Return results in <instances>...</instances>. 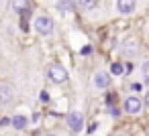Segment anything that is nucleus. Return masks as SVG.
Listing matches in <instances>:
<instances>
[{"label":"nucleus","instance_id":"f257e3e1","mask_svg":"<svg viewBox=\"0 0 149 136\" xmlns=\"http://www.w3.org/2000/svg\"><path fill=\"white\" fill-rule=\"evenodd\" d=\"M35 31L39 35H51L53 31V21L49 16H37L35 19Z\"/></svg>","mask_w":149,"mask_h":136},{"label":"nucleus","instance_id":"f03ea898","mask_svg":"<svg viewBox=\"0 0 149 136\" xmlns=\"http://www.w3.org/2000/svg\"><path fill=\"white\" fill-rule=\"evenodd\" d=\"M47 73H49V79H51L53 83H63V81L68 79V71H65V67H61V65H51Z\"/></svg>","mask_w":149,"mask_h":136},{"label":"nucleus","instance_id":"7ed1b4c3","mask_svg":"<svg viewBox=\"0 0 149 136\" xmlns=\"http://www.w3.org/2000/svg\"><path fill=\"white\" fill-rule=\"evenodd\" d=\"M68 124H70V128L74 130V132H82V126H84V114L82 112H72L70 116H68Z\"/></svg>","mask_w":149,"mask_h":136},{"label":"nucleus","instance_id":"20e7f679","mask_svg":"<svg viewBox=\"0 0 149 136\" xmlns=\"http://www.w3.org/2000/svg\"><path fill=\"white\" fill-rule=\"evenodd\" d=\"M141 108H143V104H141V100H139L137 95H129V98L125 100V110H127L129 114H139Z\"/></svg>","mask_w":149,"mask_h":136},{"label":"nucleus","instance_id":"39448f33","mask_svg":"<svg viewBox=\"0 0 149 136\" xmlns=\"http://www.w3.org/2000/svg\"><path fill=\"white\" fill-rule=\"evenodd\" d=\"M108 85H110V75L104 73V71H98L94 75V87L96 89H106Z\"/></svg>","mask_w":149,"mask_h":136},{"label":"nucleus","instance_id":"423d86ee","mask_svg":"<svg viewBox=\"0 0 149 136\" xmlns=\"http://www.w3.org/2000/svg\"><path fill=\"white\" fill-rule=\"evenodd\" d=\"M15 95V89L10 83H0V104H8Z\"/></svg>","mask_w":149,"mask_h":136},{"label":"nucleus","instance_id":"0eeeda50","mask_svg":"<svg viewBox=\"0 0 149 136\" xmlns=\"http://www.w3.org/2000/svg\"><path fill=\"white\" fill-rule=\"evenodd\" d=\"M116 8L120 14H131L135 10V0H116Z\"/></svg>","mask_w":149,"mask_h":136},{"label":"nucleus","instance_id":"6e6552de","mask_svg":"<svg viewBox=\"0 0 149 136\" xmlns=\"http://www.w3.org/2000/svg\"><path fill=\"white\" fill-rule=\"evenodd\" d=\"M13 8L21 14H25L29 10V0H13Z\"/></svg>","mask_w":149,"mask_h":136},{"label":"nucleus","instance_id":"1a4fd4ad","mask_svg":"<svg viewBox=\"0 0 149 136\" xmlns=\"http://www.w3.org/2000/svg\"><path fill=\"white\" fill-rule=\"evenodd\" d=\"M13 126H15L17 130H23V128L27 126V118H25V116H15V118H13Z\"/></svg>","mask_w":149,"mask_h":136},{"label":"nucleus","instance_id":"9d476101","mask_svg":"<svg viewBox=\"0 0 149 136\" xmlns=\"http://www.w3.org/2000/svg\"><path fill=\"white\" fill-rule=\"evenodd\" d=\"M125 53L127 55H135L137 53V43L135 41H127L125 43Z\"/></svg>","mask_w":149,"mask_h":136},{"label":"nucleus","instance_id":"9b49d317","mask_svg":"<svg viewBox=\"0 0 149 136\" xmlns=\"http://www.w3.org/2000/svg\"><path fill=\"white\" fill-rule=\"evenodd\" d=\"M110 73L112 75H123L125 73V65L123 63H112L110 65Z\"/></svg>","mask_w":149,"mask_h":136},{"label":"nucleus","instance_id":"f8f14e48","mask_svg":"<svg viewBox=\"0 0 149 136\" xmlns=\"http://www.w3.org/2000/svg\"><path fill=\"white\" fill-rule=\"evenodd\" d=\"M57 8H59L61 12H63V10L70 12V10L74 8V4H72V0H59V2H57Z\"/></svg>","mask_w":149,"mask_h":136},{"label":"nucleus","instance_id":"ddd939ff","mask_svg":"<svg viewBox=\"0 0 149 136\" xmlns=\"http://www.w3.org/2000/svg\"><path fill=\"white\" fill-rule=\"evenodd\" d=\"M141 71H143V79L149 83V59H147V61L141 65Z\"/></svg>","mask_w":149,"mask_h":136},{"label":"nucleus","instance_id":"4468645a","mask_svg":"<svg viewBox=\"0 0 149 136\" xmlns=\"http://www.w3.org/2000/svg\"><path fill=\"white\" fill-rule=\"evenodd\" d=\"M94 2H96V0H78V4H80L82 8H86V10H88V8H92V6H94Z\"/></svg>","mask_w":149,"mask_h":136},{"label":"nucleus","instance_id":"2eb2a0df","mask_svg":"<svg viewBox=\"0 0 149 136\" xmlns=\"http://www.w3.org/2000/svg\"><path fill=\"white\" fill-rule=\"evenodd\" d=\"M90 53H92V47H90V45H84V47L80 49V55H90Z\"/></svg>","mask_w":149,"mask_h":136},{"label":"nucleus","instance_id":"dca6fc26","mask_svg":"<svg viewBox=\"0 0 149 136\" xmlns=\"http://www.w3.org/2000/svg\"><path fill=\"white\" fill-rule=\"evenodd\" d=\"M41 102H45V104L49 102V93L47 91H41Z\"/></svg>","mask_w":149,"mask_h":136},{"label":"nucleus","instance_id":"f3484780","mask_svg":"<svg viewBox=\"0 0 149 136\" xmlns=\"http://www.w3.org/2000/svg\"><path fill=\"white\" fill-rule=\"evenodd\" d=\"M110 114H112V116H118V110H116V108H112V106H110Z\"/></svg>","mask_w":149,"mask_h":136},{"label":"nucleus","instance_id":"a211bd4d","mask_svg":"<svg viewBox=\"0 0 149 136\" xmlns=\"http://www.w3.org/2000/svg\"><path fill=\"white\" fill-rule=\"evenodd\" d=\"M145 104H147V108H149V91H147V98H145Z\"/></svg>","mask_w":149,"mask_h":136},{"label":"nucleus","instance_id":"6ab92c4d","mask_svg":"<svg viewBox=\"0 0 149 136\" xmlns=\"http://www.w3.org/2000/svg\"><path fill=\"white\" fill-rule=\"evenodd\" d=\"M47 136H53V134H47Z\"/></svg>","mask_w":149,"mask_h":136}]
</instances>
